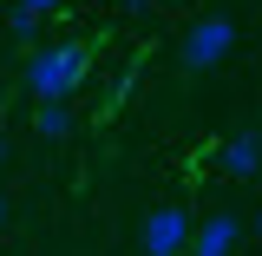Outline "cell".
I'll return each mask as SVG.
<instances>
[{"instance_id":"6da1fadb","label":"cell","mask_w":262,"mask_h":256,"mask_svg":"<svg viewBox=\"0 0 262 256\" xmlns=\"http://www.w3.org/2000/svg\"><path fill=\"white\" fill-rule=\"evenodd\" d=\"M85 72H92V53L79 40H46V46L27 53V92L39 105H66V99L85 86Z\"/></svg>"},{"instance_id":"7a4b0ae2","label":"cell","mask_w":262,"mask_h":256,"mask_svg":"<svg viewBox=\"0 0 262 256\" xmlns=\"http://www.w3.org/2000/svg\"><path fill=\"white\" fill-rule=\"evenodd\" d=\"M229 53H236V20H229V13H203V20H190L184 40H177L184 72H210V66H223Z\"/></svg>"},{"instance_id":"3957f363","label":"cell","mask_w":262,"mask_h":256,"mask_svg":"<svg viewBox=\"0 0 262 256\" xmlns=\"http://www.w3.org/2000/svg\"><path fill=\"white\" fill-rule=\"evenodd\" d=\"M138 243H144V256H184V243H190V217H184L177 204H164V210L144 217Z\"/></svg>"},{"instance_id":"277c9868","label":"cell","mask_w":262,"mask_h":256,"mask_svg":"<svg viewBox=\"0 0 262 256\" xmlns=\"http://www.w3.org/2000/svg\"><path fill=\"white\" fill-rule=\"evenodd\" d=\"M236 243H243L236 210H216V217L190 224V243H184V256H236Z\"/></svg>"},{"instance_id":"5b68a950","label":"cell","mask_w":262,"mask_h":256,"mask_svg":"<svg viewBox=\"0 0 262 256\" xmlns=\"http://www.w3.org/2000/svg\"><path fill=\"white\" fill-rule=\"evenodd\" d=\"M216 164H223L229 178H256L262 171V131H229L223 151H216Z\"/></svg>"},{"instance_id":"8992f818","label":"cell","mask_w":262,"mask_h":256,"mask_svg":"<svg viewBox=\"0 0 262 256\" xmlns=\"http://www.w3.org/2000/svg\"><path fill=\"white\" fill-rule=\"evenodd\" d=\"M33 125H39V138H66V131H72V105H39Z\"/></svg>"},{"instance_id":"52a82bcc","label":"cell","mask_w":262,"mask_h":256,"mask_svg":"<svg viewBox=\"0 0 262 256\" xmlns=\"http://www.w3.org/2000/svg\"><path fill=\"white\" fill-rule=\"evenodd\" d=\"M7 27H13V40H27V46L39 40V20H33L27 7H13V13H7Z\"/></svg>"},{"instance_id":"ba28073f","label":"cell","mask_w":262,"mask_h":256,"mask_svg":"<svg viewBox=\"0 0 262 256\" xmlns=\"http://www.w3.org/2000/svg\"><path fill=\"white\" fill-rule=\"evenodd\" d=\"M13 7H27V13H33V20H46V13H59V7H66V0H13Z\"/></svg>"},{"instance_id":"9c48e42d","label":"cell","mask_w":262,"mask_h":256,"mask_svg":"<svg viewBox=\"0 0 262 256\" xmlns=\"http://www.w3.org/2000/svg\"><path fill=\"white\" fill-rule=\"evenodd\" d=\"M151 7H158V0H125V13H151Z\"/></svg>"},{"instance_id":"30bf717a","label":"cell","mask_w":262,"mask_h":256,"mask_svg":"<svg viewBox=\"0 0 262 256\" xmlns=\"http://www.w3.org/2000/svg\"><path fill=\"white\" fill-rule=\"evenodd\" d=\"M7 210H13V204H7V197H0V224H7Z\"/></svg>"},{"instance_id":"8fae6325","label":"cell","mask_w":262,"mask_h":256,"mask_svg":"<svg viewBox=\"0 0 262 256\" xmlns=\"http://www.w3.org/2000/svg\"><path fill=\"white\" fill-rule=\"evenodd\" d=\"M256 237H262V210H256Z\"/></svg>"}]
</instances>
